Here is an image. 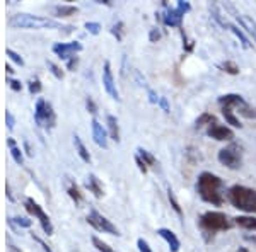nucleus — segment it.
Here are the masks:
<instances>
[{
  "mask_svg": "<svg viewBox=\"0 0 256 252\" xmlns=\"http://www.w3.org/2000/svg\"><path fill=\"white\" fill-rule=\"evenodd\" d=\"M218 68H222L224 72L230 73V75H238V73H239V67L234 63V61H226V63H220V65H218Z\"/></svg>",
  "mask_w": 256,
  "mask_h": 252,
  "instance_id": "obj_29",
  "label": "nucleus"
},
{
  "mask_svg": "<svg viewBox=\"0 0 256 252\" xmlns=\"http://www.w3.org/2000/svg\"><path fill=\"white\" fill-rule=\"evenodd\" d=\"M86 29H88L90 34H99V31H101V24H98V22H86Z\"/></svg>",
  "mask_w": 256,
  "mask_h": 252,
  "instance_id": "obj_35",
  "label": "nucleus"
},
{
  "mask_svg": "<svg viewBox=\"0 0 256 252\" xmlns=\"http://www.w3.org/2000/svg\"><path fill=\"white\" fill-rule=\"evenodd\" d=\"M244 99H242L239 94H226V96L218 97V104L220 107H230V109H236L239 104H242Z\"/></svg>",
  "mask_w": 256,
  "mask_h": 252,
  "instance_id": "obj_14",
  "label": "nucleus"
},
{
  "mask_svg": "<svg viewBox=\"0 0 256 252\" xmlns=\"http://www.w3.org/2000/svg\"><path fill=\"white\" fill-rule=\"evenodd\" d=\"M102 85H104L106 92L110 94L111 99L120 101V94H118L116 84H114V78H113V72H111V63H110V61H104V67H102Z\"/></svg>",
  "mask_w": 256,
  "mask_h": 252,
  "instance_id": "obj_9",
  "label": "nucleus"
},
{
  "mask_svg": "<svg viewBox=\"0 0 256 252\" xmlns=\"http://www.w3.org/2000/svg\"><path fill=\"white\" fill-rule=\"evenodd\" d=\"M7 143H9V147H10V155H12V159H14L19 165H22V164H24V157H22V154H20L19 148L16 147V142H14L12 138H7Z\"/></svg>",
  "mask_w": 256,
  "mask_h": 252,
  "instance_id": "obj_26",
  "label": "nucleus"
},
{
  "mask_svg": "<svg viewBox=\"0 0 256 252\" xmlns=\"http://www.w3.org/2000/svg\"><path fill=\"white\" fill-rule=\"evenodd\" d=\"M77 7L76 5H56L53 7V12L56 14V17H70V15L77 14Z\"/></svg>",
  "mask_w": 256,
  "mask_h": 252,
  "instance_id": "obj_21",
  "label": "nucleus"
},
{
  "mask_svg": "<svg viewBox=\"0 0 256 252\" xmlns=\"http://www.w3.org/2000/svg\"><path fill=\"white\" fill-rule=\"evenodd\" d=\"M12 222H16V223H18V225H20V227H30V225H31V222H30V220H26V218H19V217L12 218Z\"/></svg>",
  "mask_w": 256,
  "mask_h": 252,
  "instance_id": "obj_43",
  "label": "nucleus"
},
{
  "mask_svg": "<svg viewBox=\"0 0 256 252\" xmlns=\"http://www.w3.org/2000/svg\"><path fill=\"white\" fill-rule=\"evenodd\" d=\"M34 119L40 126L43 128H53L55 126L56 116H55V111L50 102H46L44 99H38L36 102V109H34Z\"/></svg>",
  "mask_w": 256,
  "mask_h": 252,
  "instance_id": "obj_6",
  "label": "nucleus"
},
{
  "mask_svg": "<svg viewBox=\"0 0 256 252\" xmlns=\"http://www.w3.org/2000/svg\"><path fill=\"white\" fill-rule=\"evenodd\" d=\"M46 65H48V68L52 70V73H53V75H55L56 78H64V72L60 70L58 65H55L53 61H46Z\"/></svg>",
  "mask_w": 256,
  "mask_h": 252,
  "instance_id": "obj_34",
  "label": "nucleus"
},
{
  "mask_svg": "<svg viewBox=\"0 0 256 252\" xmlns=\"http://www.w3.org/2000/svg\"><path fill=\"white\" fill-rule=\"evenodd\" d=\"M24 206H26V210L30 212L31 215H34L36 218H38V222L41 223V227H43L44 234L52 235L53 234V225H52V220H50V217L46 213L43 212V208L36 203L34 200H31V198H28L26 201H24Z\"/></svg>",
  "mask_w": 256,
  "mask_h": 252,
  "instance_id": "obj_8",
  "label": "nucleus"
},
{
  "mask_svg": "<svg viewBox=\"0 0 256 252\" xmlns=\"http://www.w3.org/2000/svg\"><path fill=\"white\" fill-rule=\"evenodd\" d=\"M90 241H92V246L96 247V249H98L99 252H114V251L111 249V247L108 246V244H106V242H102L101 239L92 237V239H90Z\"/></svg>",
  "mask_w": 256,
  "mask_h": 252,
  "instance_id": "obj_30",
  "label": "nucleus"
},
{
  "mask_svg": "<svg viewBox=\"0 0 256 252\" xmlns=\"http://www.w3.org/2000/svg\"><path fill=\"white\" fill-rule=\"evenodd\" d=\"M217 123V119L214 114H210V113H204V114H200V116L196 118V121H195V126L196 128H202V126H212V125H216Z\"/></svg>",
  "mask_w": 256,
  "mask_h": 252,
  "instance_id": "obj_23",
  "label": "nucleus"
},
{
  "mask_svg": "<svg viewBox=\"0 0 256 252\" xmlns=\"http://www.w3.org/2000/svg\"><path fill=\"white\" fill-rule=\"evenodd\" d=\"M6 119H7V125H9V128L12 130V128H14V118H12V114L9 111H7V114H6Z\"/></svg>",
  "mask_w": 256,
  "mask_h": 252,
  "instance_id": "obj_47",
  "label": "nucleus"
},
{
  "mask_svg": "<svg viewBox=\"0 0 256 252\" xmlns=\"http://www.w3.org/2000/svg\"><path fill=\"white\" fill-rule=\"evenodd\" d=\"M222 114H224L226 121L229 123L230 126H234V128L242 126L241 123H239V119L236 118V114H234V109H230V107H222Z\"/></svg>",
  "mask_w": 256,
  "mask_h": 252,
  "instance_id": "obj_24",
  "label": "nucleus"
},
{
  "mask_svg": "<svg viewBox=\"0 0 256 252\" xmlns=\"http://www.w3.org/2000/svg\"><path fill=\"white\" fill-rule=\"evenodd\" d=\"M6 70H7V72H9V73L14 72V70H12V67H9V65H7V67H6Z\"/></svg>",
  "mask_w": 256,
  "mask_h": 252,
  "instance_id": "obj_49",
  "label": "nucleus"
},
{
  "mask_svg": "<svg viewBox=\"0 0 256 252\" xmlns=\"http://www.w3.org/2000/svg\"><path fill=\"white\" fill-rule=\"evenodd\" d=\"M106 123H108V131H110V136L111 140L114 142H120V126H118V119L113 116V114H108L106 116Z\"/></svg>",
  "mask_w": 256,
  "mask_h": 252,
  "instance_id": "obj_16",
  "label": "nucleus"
},
{
  "mask_svg": "<svg viewBox=\"0 0 256 252\" xmlns=\"http://www.w3.org/2000/svg\"><path fill=\"white\" fill-rule=\"evenodd\" d=\"M217 159H218V162L222 165H226L227 169L236 171L242 164V147L238 145V143H230V145H227L226 148L218 150Z\"/></svg>",
  "mask_w": 256,
  "mask_h": 252,
  "instance_id": "obj_5",
  "label": "nucleus"
},
{
  "mask_svg": "<svg viewBox=\"0 0 256 252\" xmlns=\"http://www.w3.org/2000/svg\"><path fill=\"white\" fill-rule=\"evenodd\" d=\"M159 106L160 107H162V111H164V113H169V104H168V99L166 97H160L159 99Z\"/></svg>",
  "mask_w": 256,
  "mask_h": 252,
  "instance_id": "obj_44",
  "label": "nucleus"
},
{
  "mask_svg": "<svg viewBox=\"0 0 256 252\" xmlns=\"http://www.w3.org/2000/svg\"><path fill=\"white\" fill-rule=\"evenodd\" d=\"M158 234L168 242L169 251H171V252H180L181 242H180V239L176 237V234L172 232V230H169V229H158Z\"/></svg>",
  "mask_w": 256,
  "mask_h": 252,
  "instance_id": "obj_13",
  "label": "nucleus"
},
{
  "mask_svg": "<svg viewBox=\"0 0 256 252\" xmlns=\"http://www.w3.org/2000/svg\"><path fill=\"white\" fill-rule=\"evenodd\" d=\"M67 191H68V196L72 198V200L76 201V203H80V201H82V194H80V191H79V188H77V184L68 183Z\"/></svg>",
  "mask_w": 256,
  "mask_h": 252,
  "instance_id": "obj_28",
  "label": "nucleus"
},
{
  "mask_svg": "<svg viewBox=\"0 0 256 252\" xmlns=\"http://www.w3.org/2000/svg\"><path fill=\"white\" fill-rule=\"evenodd\" d=\"M9 24L12 27L19 29H43V27H60V22L41 15H31V14H14L9 19Z\"/></svg>",
  "mask_w": 256,
  "mask_h": 252,
  "instance_id": "obj_3",
  "label": "nucleus"
},
{
  "mask_svg": "<svg viewBox=\"0 0 256 252\" xmlns=\"http://www.w3.org/2000/svg\"><path fill=\"white\" fill-rule=\"evenodd\" d=\"M86 186H88V189L90 193L94 194L96 198H101L102 196V188L101 184H99V179L94 174H89L88 177V183H86Z\"/></svg>",
  "mask_w": 256,
  "mask_h": 252,
  "instance_id": "obj_20",
  "label": "nucleus"
},
{
  "mask_svg": "<svg viewBox=\"0 0 256 252\" xmlns=\"http://www.w3.org/2000/svg\"><path fill=\"white\" fill-rule=\"evenodd\" d=\"M137 155L140 157V159L146 162L147 167H156V164H158V160H156V157L152 155V154H148L147 150H144L142 147H138L137 148Z\"/></svg>",
  "mask_w": 256,
  "mask_h": 252,
  "instance_id": "obj_25",
  "label": "nucleus"
},
{
  "mask_svg": "<svg viewBox=\"0 0 256 252\" xmlns=\"http://www.w3.org/2000/svg\"><path fill=\"white\" fill-rule=\"evenodd\" d=\"M176 9L181 10L183 14H188V12L192 10V5H190V2H183V0H180V2H178V5H176Z\"/></svg>",
  "mask_w": 256,
  "mask_h": 252,
  "instance_id": "obj_37",
  "label": "nucleus"
},
{
  "mask_svg": "<svg viewBox=\"0 0 256 252\" xmlns=\"http://www.w3.org/2000/svg\"><path fill=\"white\" fill-rule=\"evenodd\" d=\"M88 223L90 227L98 230V232H102V234H110V235H120V230L116 227L111 223L104 215H101L96 210H90V213L88 215Z\"/></svg>",
  "mask_w": 256,
  "mask_h": 252,
  "instance_id": "obj_7",
  "label": "nucleus"
},
{
  "mask_svg": "<svg viewBox=\"0 0 256 252\" xmlns=\"http://www.w3.org/2000/svg\"><path fill=\"white\" fill-rule=\"evenodd\" d=\"M148 39H150L152 43H158V41L160 39V31L159 29H152L150 34H148Z\"/></svg>",
  "mask_w": 256,
  "mask_h": 252,
  "instance_id": "obj_41",
  "label": "nucleus"
},
{
  "mask_svg": "<svg viewBox=\"0 0 256 252\" xmlns=\"http://www.w3.org/2000/svg\"><path fill=\"white\" fill-rule=\"evenodd\" d=\"M82 49V44L79 41H72V43H56L53 46V53L60 56L64 60H70L76 53H79Z\"/></svg>",
  "mask_w": 256,
  "mask_h": 252,
  "instance_id": "obj_10",
  "label": "nucleus"
},
{
  "mask_svg": "<svg viewBox=\"0 0 256 252\" xmlns=\"http://www.w3.org/2000/svg\"><path fill=\"white\" fill-rule=\"evenodd\" d=\"M90 130H92V138L96 142V145L101 148H108V135H106V130L102 128V125H99L98 119H92Z\"/></svg>",
  "mask_w": 256,
  "mask_h": 252,
  "instance_id": "obj_12",
  "label": "nucleus"
},
{
  "mask_svg": "<svg viewBox=\"0 0 256 252\" xmlns=\"http://www.w3.org/2000/svg\"><path fill=\"white\" fill-rule=\"evenodd\" d=\"M122 27H123V22H116V24L113 26V29H111V32H113V34L116 36V39H118V41H122V38H123Z\"/></svg>",
  "mask_w": 256,
  "mask_h": 252,
  "instance_id": "obj_38",
  "label": "nucleus"
},
{
  "mask_svg": "<svg viewBox=\"0 0 256 252\" xmlns=\"http://www.w3.org/2000/svg\"><path fill=\"white\" fill-rule=\"evenodd\" d=\"M183 12L178 10V9H169L164 15V24L171 27H180L181 22H183Z\"/></svg>",
  "mask_w": 256,
  "mask_h": 252,
  "instance_id": "obj_15",
  "label": "nucleus"
},
{
  "mask_svg": "<svg viewBox=\"0 0 256 252\" xmlns=\"http://www.w3.org/2000/svg\"><path fill=\"white\" fill-rule=\"evenodd\" d=\"M77 63H79V58H77V56H72V58L68 60V63H67V68L74 70V68L77 67Z\"/></svg>",
  "mask_w": 256,
  "mask_h": 252,
  "instance_id": "obj_46",
  "label": "nucleus"
},
{
  "mask_svg": "<svg viewBox=\"0 0 256 252\" xmlns=\"http://www.w3.org/2000/svg\"><path fill=\"white\" fill-rule=\"evenodd\" d=\"M9 249H10V252H22L20 249H18V247H16V246H12V244L9 246Z\"/></svg>",
  "mask_w": 256,
  "mask_h": 252,
  "instance_id": "obj_48",
  "label": "nucleus"
},
{
  "mask_svg": "<svg viewBox=\"0 0 256 252\" xmlns=\"http://www.w3.org/2000/svg\"><path fill=\"white\" fill-rule=\"evenodd\" d=\"M7 56H9V58H10L12 61H16V63H18V65H20V67H22V65H24V60L20 58V55H19V53H16L14 49L7 48Z\"/></svg>",
  "mask_w": 256,
  "mask_h": 252,
  "instance_id": "obj_33",
  "label": "nucleus"
},
{
  "mask_svg": "<svg viewBox=\"0 0 256 252\" xmlns=\"http://www.w3.org/2000/svg\"><path fill=\"white\" fill-rule=\"evenodd\" d=\"M238 22L241 24L244 29L250 32L251 36H253V39L256 41V22L251 17H248V15H238Z\"/></svg>",
  "mask_w": 256,
  "mask_h": 252,
  "instance_id": "obj_18",
  "label": "nucleus"
},
{
  "mask_svg": "<svg viewBox=\"0 0 256 252\" xmlns=\"http://www.w3.org/2000/svg\"><path fill=\"white\" fill-rule=\"evenodd\" d=\"M236 109H238V113L241 114V116H244L248 119H256V107L250 106L246 101L242 102V104H239Z\"/></svg>",
  "mask_w": 256,
  "mask_h": 252,
  "instance_id": "obj_22",
  "label": "nucleus"
},
{
  "mask_svg": "<svg viewBox=\"0 0 256 252\" xmlns=\"http://www.w3.org/2000/svg\"><path fill=\"white\" fill-rule=\"evenodd\" d=\"M135 162H137L138 169H140V172H144V174H146V172L148 171V167H147V165H146V162H144V160L140 159L138 155H135Z\"/></svg>",
  "mask_w": 256,
  "mask_h": 252,
  "instance_id": "obj_40",
  "label": "nucleus"
},
{
  "mask_svg": "<svg viewBox=\"0 0 256 252\" xmlns=\"http://www.w3.org/2000/svg\"><path fill=\"white\" fill-rule=\"evenodd\" d=\"M137 247L140 252H154L150 249V246H148V242L146 241V239H138L137 241Z\"/></svg>",
  "mask_w": 256,
  "mask_h": 252,
  "instance_id": "obj_36",
  "label": "nucleus"
},
{
  "mask_svg": "<svg viewBox=\"0 0 256 252\" xmlns=\"http://www.w3.org/2000/svg\"><path fill=\"white\" fill-rule=\"evenodd\" d=\"M32 239H34V241H36V242H38V244H40V246H41V247H43V251H44V252H53V251H52V249H50V247L46 246V244H44L43 241H41V239H40V237H36V235H34V234H32Z\"/></svg>",
  "mask_w": 256,
  "mask_h": 252,
  "instance_id": "obj_45",
  "label": "nucleus"
},
{
  "mask_svg": "<svg viewBox=\"0 0 256 252\" xmlns=\"http://www.w3.org/2000/svg\"><path fill=\"white\" fill-rule=\"evenodd\" d=\"M207 135L210 136V138L217 140V142H230V140L234 138V131L230 130V128H227V126L218 125V123L208 126Z\"/></svg>",
  "mask_w": 256,
  "mask_h": 252,
  "instance_id": "obj_11",
  "label": "nucleus"
},
{
  "mask_svg": "<svg viewBox=\"0 0 256 252\" xmlns=\"http://www.w3.org/2000/svg\"><path fill=\"white\" fill-rule=\"evenodd\" d=\"M229 29L238 36V39L242 43V46H244V48H250V46H251V43H250V39H248V36H246L241 29H239L238 26H234V24H229Z\"/></svg>",
  "mask_w": 256,
  "mask_h": 252,
  "instance_id": "obj_27",
  "label": "nucleus"
},
{
  "mask_svg": "<svg viewBox=\"0 0 256 252\" xmlns=\"http://www.w3.org/2000/svg\"><path fill=\"white\" fill-rule=\"evenodd\" d=\"M239 252H250V251L244 249V247H241V249H239Z\"/></svg>",
  "mask_w": 256,
  "mask_h": 252,
  "instance_id": "obj_50",
  "label": "nucleus"
},
{
  "mask_svg": "<svg viewBox=\"0 0 256 252\" xmlns=\"http://www.w3.org/2000/svg\"><path fill=\"white\" fill-rule=\"evenodd\" d=\"M222 186H224V181L218 176L212 174V172H202L196 181L198 196H200L205 203H210L214 206H222V203H224Z\"/></svg>",
  "mask_w": 256,
  "mask_h": 252,
  "instance_id": "obj_1",
  "label": "nucleus"
},
{
  "mask_svg": "<svg viewBox=\"0 0 256 252\" xmlns=\"http://www.w3.org/2000/svg\"><path fill=\"white\" fill-rule=\"evenodd\" d=\"M227 200L234 208L244 213H256V191L248 186L234 184L227 191Z\"/></svg>",
  "mask_w": 256,
  "mask_h": 252,
  "instance_id": "obj_2",
  "label": "nucleus"
},
{
  "mask_svg": "<svg viewBox=\"0 0 256 252\" xmlns=\"http://www.w3.org/2000/svg\"><path fill=\"white\" fill-rule=\"evenodd\" d=\"M74 145H76L77 148V154H79V157L84 162H90V154L88 152V148H86V145L82 143V140H80V136L79 135H74Z\"/></svg>",
  "mask_w": 256,
  "mask_h": 252,
  "instance_id": "obj_19",
  "label": "nucleus"
},
{
  "mask_svg": "<svg viewBox=\"0 0 256 252\" xmlns=\"http://www.w3.org/2000/svg\"><path fill=\"white\" fill-rule=\"evenodd\" d=\"M30 92L31 94H38L40 90H41V82H40V78L38 77H34V78H30Z\"/></svg>",
  "mask_w": 256,
  "mask_h": 252,
  "instance_id": "obj_32",
  "label": "nucleus"
},
{
  "mask_svg": "<svg viewBox=\"0 0 256 252\" xmlns=\"http://www.w3.org/2000/svg\"><path fill=\"white\" fill-rule=\"evenodd\" d=\"M234 223L244 230H256V217H248V215H244V217H236L234 218Z\"/></svg>",
  "mask_w": 256,
  "mask_h": 252,
  "instance_id": "obj_17",
  "label": "nucleus"
},
{
  "mask_svg": "<svg viewBox=\"0 0 256 252\" xmlns=\"http://www.w3.org/2000/svg\"><path fill=\"white\" fill-rule=\"evenodd\" d=\"M168 198H169V201H171V206L174 208V212L181 217V215H183V212H181V206H180V203H178V200L174 198V193L171 191V188H169V191H168Z\"/></svg>",
  "mask_w": 256,
  "mask_h": 252,
  "instance_id": "obj_31",
  "label": "nucleus"
},
{
  "mask_svg": "<svg viewBox=\"0 0 256 252\" xmlns=\"http://www.w3.org/2000/svg\"><path fill=\"white\" fill-rule=\"evenodd\" d=\"M9 85H10L12 90H16V92H19V90L22 89V84H20L19 80H14V78H10L9 80Z\"/></svg>",
  "mask_w": 256,
  "mask_h": 252,
  "instance_id": "obj_42",
  "label": "nucleus"
},
{
  "mask_svg": "<svg viewBox=\"0 0 256 252\" xmlns=\"http://www.w3.org/2000/svg\"><path fill=\"white\" fill-rule=\"evenodd\" d=\"M200 227L204 232L214 234L222 232V230H229L232 227V222L222 212H207L200 217Z\"/></svg>",
  "mask_w": 256,
  "mask_h": 252,
  "instance_id": "obj_4",
  "label": "nucleus"
},
{
  "mask_svg": "<svg viewBox=\"0 0 256 252\" xmlns=\"http://www.w3.org/2000/svg\"><path fill=\"white\" fill-rule=\"evenodd\" d=\"M86 106H88V109H89V113H90V114H96L98 107H96V104H94V101H92L90 97L86 99Z\"/></svg>",
  "mask_w": 256,
  "mask_h": 252,
  "instance_id": "obj_39",
  "label": "nucleus"
}]
</instances>
